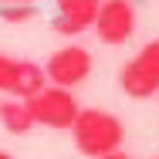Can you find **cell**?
<instances>
[{
    "instance_id": "6da1fadb",
    "label": "cell",
    "mask_w": 159,
    "mask_h": 159,
    "mask_svg": "<svg viewBox=\"0 0 159 159\" xmlns=\"http://www.w3.org/2000/svg\"><path fill=\"white\" fill-rule=\"evenodd\" d=\"M71 132H75L78 152H85L92 159L105 156V152H115L125 142L122 119L112 115V112H105V108H81L78 119H75V125H71Z\"/></svg>"
},
{
    "instance_id": "7a4b0ae2",
    "label": "cell",
    "mask_w": 159,
    "mask_h": 159,
    "mask_svg": "<svg viewBox=\"0 0 159 159\" xmlns=\"http://www.w3.org/2000/svg\"><path fill=\"white\" fill-rule=\"evenodd\" d=\"M27 108H31L34 125H48V129H71L81 105L78 98L71 95V88H58V85H44L37 95L27 98Z\"/></svg>"
},
{
    "instance_id": "3957f363",
    "label": "cell",
    "mask_w": 159,
    "mask_h": 159,
    "mask_svg": "<svg viewBox=\"0 0 159 159\" xmlns=\"http://www.w3.org/2000/svg\"><path fill=\"white\" fill-rule=\"evenodd\" d=\"M44 68V78L51 81V85H58V88H75V85H81L88 75H92V54L85 51V48H78V44H68L61 51H54L48 64H41Z\"/></svg>"
},
{
    "instance_id": "277c9868",
    "label": "cell",
    "mask_w": 159,
    "mask_h": 159,
    "mask_svg": "<svg viewBox=\"0 0 159 159\" xmlns=\"http://www.w3.org/2000/svg\"><path fill=\"white\" fill-rule=\"evenodd\" d=\"M92 27L105 44H125L135 34V7L129 0H102Z\"/></svg>"
},
{
    "instance_id": "5b68a950",
    "label": "cell",
    "mask_w": 159,
    "mask_h": 159,
    "mask_svg": "<svg viewBox=\"0 0 159 159\" xmlns=\"http://www.w3.org/2000/svg\"><path fill=\"white\" fill-rule=\"evenodd\" d=\"M119 85L129 98H152L159 88V68L152 61H146L142 54H135L132 61L119 68Z\"/></svg>"
},
{
    "instance_id": "8992f818",
    "label": "cell",
    "mask_w": 159,
    "mask_h": 159,
    "mask_svg": "<svg viewBox=\"0 0 159 159\" xmlns=\"http://www.w3.org/2000/svg\"><path fill=\"white\" fill-rule=\"evenodd\" d=\"M98 3H88V0H58V17L51 20V27L58 34H85L92 24H95Z\"/></svg>"
},
{
    "instance_id": "52a82bcc",
    "label": "cell",
    "mask_w": 159,
    "mask_h": 159,
    "mask_svg": "<svg viewBox=\"0 0 159 159\" xmlns=\"http://www.w3.org/2000/svg\"><path fill=\"white\" fill-rule=\"evenodd\" d=\"M44 68L37 61H17V68H14V81H10V92L7 95H14V98H27L37 95L41 88H44Z\"/></svg>"
},
{
    "instance_id": "ba28073f",
    "label": "cell",
    "mask_w": 159,
    "mask_h": 159,
    "mask_svg": "<svg viewBox=\"0 0 159 159\" xmlns=\"http://www.w3.org/2000/svg\"><path fill=\"white\" fill-rule=\"evenodd\" d=\"M0 125L7 129L10 135H27L34 129L27 102H24V98H7V102H0Z\"/></svg>"
},
{
    "instance_id": "9c48e42d",
    "label": "cell",
    "mask_w": 159,
    "mask_h": 159,
    "mask_svg": "<svg viewBox=\"0 0 159 159\" xmlns=\"http://www.w3.org/2000/svg\"><path fill=\"white\" fill-rule=\"evenodd\" d=\"M34 14V3H3L0 7V17L7 20V24H24V20H31Z\"/></svg>"
},
{
    "instance_id": "30bf717a",
    "label": "cell",
    "mask_w": 159,
    "mask_h": 159,
    "mask_svg": "<svg viewBox=\"0 0 159 159\" xmlns=\"http://www.w3.org/2000/svg\"><path fill=\"white\" fill-rule=\"evenodd\" d=\"M14 68H17V61H14V58L0 54V92H10V81H14Z\"/></svg>"
},
{
    "instance_id": "8fae6325",
    "label": "cell",
    "mask_w": 159,
    "mask_h": 159,
    "mask_svg": "<svg viewBox=\"0 0 159 159\" xmlns=\"http://www.w3.org/2000/svg\"><path fill=\"white\" fill-rule=\"evenodd\" d=\"M139 54H142L146 61H152V64L159 68V37H156V41H149V44H146V48H142Z\"/></svg>"
},
{
    "instance_id": "7c38bea8",
    "label": "cell",
    "mask_w": 159,
    "mask_h": 159,
    "mask_svg": "<svg viewBox=\"0 0 159 159\" xmlns=\"http://www.w3.org/2000/svg\"><path fill=\"white\" fill-rule=\"evenodd\" d=\"M98 159H132V156L122 152V149H115V152H105V156H98Z\"/></svg>"
},
{
    "instance_id": "4fadbf2b",
    "label": "cell",
    "mask_w": 159,
    "mask_h": 159,
    "mask_svg": "<svg viewBox=\"0 0 159 159\" xmlns=\"http://www.w3.org/2000/svg\"><path fill=\"white\" fill-rule=\"evenodd\" d=\"M0 3H31V0H0Z\"/></svg>"
},
{
    "instance_id": "5bb4252c",
    "label": "cell",
    "mask_w": 159,
    "mask_h": 159,
    "mask_svg": "<svg viewBox=\"0 0 159 159\" xmlns=\"http://www.w3.org/2000/svg\"><path fill=\"white\" fill-rule=\"evenodd\" d=\"M0 159H10V152H3V149H0Z\"/></svg>"
},
{
    "instance_id": "9a60e30c",
    "label": "cell",
    "mask_w": 159,
    "mask_h": 159,
    "mask_svg": "<svg viewBox=\"0 0 159 159\" xmlns=\"http://www.w3.org/2000/svg\"><path fill=\"white\" fill-rule=\"evenodd\" d=\"M88 3H102V0H88Z\"/></svg>"
},
{
    "instance_id": "2e32d148",
    "label": "cell",
    "mask_w": 159,
    "mask_h": 159,
    "mask_svg": "<svg viewBox=\"0 0 159 159\" xmlns=\"http://www.w3.org/2000/svg\"><path fill=\"white\" fill-rule=\"evenodd\" d=\"M156 95H159V88H156Z\"/></svg>"
}]
</instances>
